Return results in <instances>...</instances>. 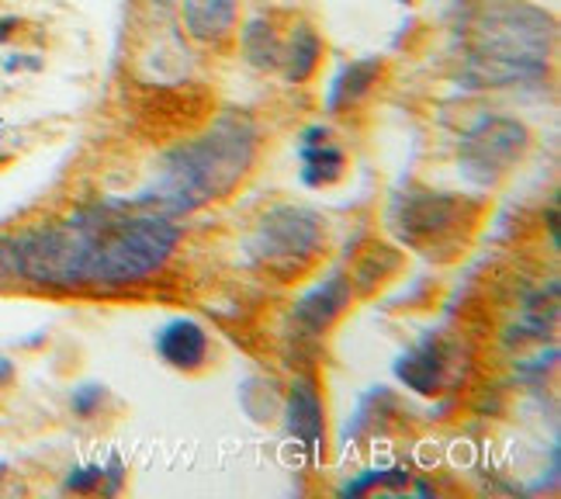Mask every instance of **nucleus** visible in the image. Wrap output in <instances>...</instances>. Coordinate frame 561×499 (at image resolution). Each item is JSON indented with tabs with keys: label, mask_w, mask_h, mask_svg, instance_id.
<instances>
[{
	"label": "nucleus",
	"mask_w": 561,
	"mask_h": 499,
	"mask_svg": "<svg viewBox=\"0 0 561 499\" xmlns=\"http://www.w3.org/2000/svg\"><path fill=\"white\" fill-rule=\"evenodd\" d=\"M178 247V229L163 212H125L91 205L0 240V285L53 292H115L153 277Z\"/></svg>",
	"instance_id": "nucleus-1"
},
{
	"label": "nucleus",
	"mask_w": 561,
	"mask_h": 499,
	"mask_svg": "<svg viewBox=\"0 0 561 499\" xmlns=\"http://www.w3.org/2000/svg\"><path fill=\"white\" fill-rule=\"evenodd\" d=\"M256 133L243 115H226L211 125V133L198 143L181 146L167 157L157 191L142 199V205H157L163 215H181L226 194L243 178L253 160Z\"/></svg>",
	"instance_id": "nucleus-2"
},
{
	"label": "nucleus",
	"mask_w": 561,
	"mask_h": 499,
	"mask_svg": "<svg viewBox=\"0 0 561 499\" xmlns=\"http://www.w3.org/2000/svg\"><path fill=\"white\" fill-rule=\"evenodd\" d=\"M551 21L520 0H495L474 21L471 73L485 83H513L545 73Z\"/></svg>",
	"instance_id": "nucleus-3"
},
{
	"label": "nucleus",
	"mask_w": 561,
	"mask_h": 499,
	"mask_svg": "<svg viewBox=\"0 0 561 499\" xmlns=\"http://www.w3.org/2000/svg\"><path fill=\"white\" fill-rule=\"evenodd\" d=\"M322 243V219L306 208H274L261 219V229L253 236V257L267 271L295 274L309 264Z\"/></svg>",
	"instance_id": "nucleus-4"
},
{
	"label": "nucleus",
	"mask_w": 561,
	"mask_h": 499,
	"mask_svg": "<svg viewBox=\"0 0 561 499\" xmlns=\"http://www.w3.org/2000/svg\"><path fill=\"white\" fill-rule=\"evenodd\" d=\"M157 351L167 364L194 372V367H202L208 358V337L198 322L178 319V322H170V327H163V333L157 337Z\"/></svg>",
	"instance_id": "nucleus-5"
},
{
	"label": "nucleus",
	"mask_w": 561,
	"mask_h": 499,
	"mask_svg": "<svg viewBox=\"0 0 561 499\" xmlns=\"http://www.w3.org/2000/svg\"><path fill=\"white\" fill-rule=\"evenodd\" d=\"M524 143V128L513 122H489L482 133L468 139V163L485 167V163H506Z\"/></svg>",
	"instance_id": "nucleus-6"
},
{
	"label": "nucleus",
	"mask_w": 561,
	"mask_h": 499,
	"mask_svg": "<svg viewBox=\"0 0 561 499\" xmlns=\"http://www.w3.org/2000/svg\"><path fill=\"white\" fill-rule=\"evenodd\" d=\"M187 32L202 42H222L236 25V0H184Z\"/></svg>",
	"instance_id": "nucleus-7"
},
{
	"label": "nucleus",
	"mask_w": 561,
	"mask_h": 499,
	"mask_svg": "<svg viewBox=\"0 0 561 499\" xmlns=\"http://www.w3.org/2000/svg\"><path fill=\"white\" fill-rule=\"evenodd\" d=\"M288 423H291V433L301 447L316 451L319 447V438H322V409H319V396L309 382H295L291 385V402H288Z\"/></svg>",
	"instance_id": "nucleus-8"
},
{
	"label": "nucleus",
	"mask_w": 561,
	"mask_h": 499,
	"mask_svg": "<svg viewBox=\"0 0 561 499\" xmlns=\"http://www.w3.org/2000/svg\"><path fill=\"white\" fill-rule=\"evenodd\" d=\"M343 302H347V288H343V281H330L327 288H319L316 295H309L306 302H301L298 319H306L309 330H322L333 319V313H340Z\"/></svg>",
	"instance_id": "nucleus-9"
},
{
	"label": "nucleus",
	"mask_w": 561,
	"mask_h": 499,
	"mask_svg": "<svg viewBox=\"0 0 561 499\" xmlns=\"http://www.w3.org/2000/svg\"><path fill=\"white\" fill-rule=\"evenodd\" d=\"M306 163H309L306 178L316 181V184H330L343 173V157L327 143V133H322V139L306 146Z\"/></svg>",
	"instance_id": "nucleus-10"
},
{
	"label": "nucleus",
	"mask_w": 561,
	"mask_h": 499,
	"mask_svg": "<svg viewBox=\"0 0 561 499\" xmlns=\"http://www.w3.org/2000/svg\"><path fill=\"white\" fill-rule=\"evenodd\" d=\"M316 56H319V42L312 35V29L298 25L295 35H291V49H288V77L291 80H306L316 67Z\"/></svg>",
	"instance_id": "nucleus-11"
}]
</instances>
